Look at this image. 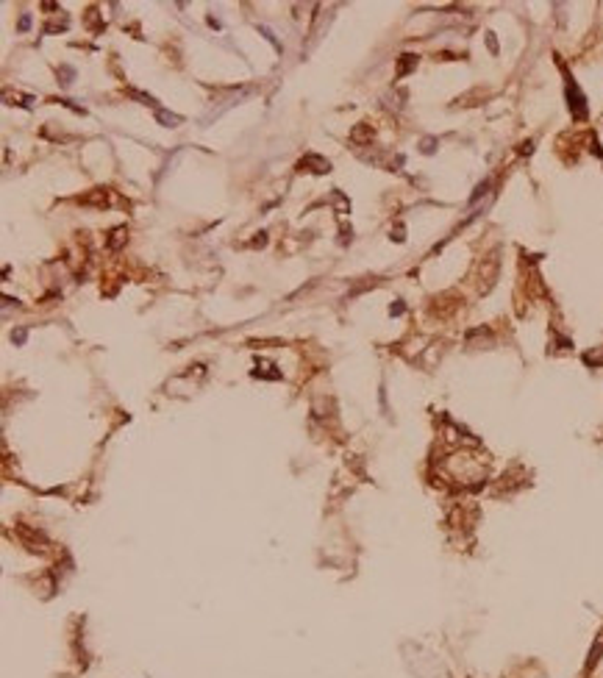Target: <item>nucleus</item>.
Masks as SVG:
<instances>
[{"label":"nucleus","mask_w":603,"mask_h":678,"mask_svg":"<svg viewBox=\"0 0 603 678\" xmlns=\"http://www.w3.org/2000/svg\"><path fill=\"white\" fill-rule=\"evenodd\" d=\"M412 67H417V56H400V64H397V75H406Z\"/></svg>","instance_id":"obj_2"},{"label":"nucleus","mask_w":603,"mask_h":678,"mask_svg":"<svg viewBox=\"0 0 603 678\" xmlns=\"http://www.w3.org/2000/svg\"><path fill=\"white\" fill-rule=\"evenodd\" d=\"M61 78H64V86H70L72 78H75V72L70 70V67H61Z\"/></svg>","instance_id":"obj_6"},{"label":"nucleus","mask_w":603,"mask_h":678,"mask_svg":"<svg viewBox=\"0 0 603 678\" xmlns=\"http://www.w3.org/2000/svg\"><path fill=\"white\" fill-rule=\"evenodd\" d=\"M389 314H403V303H400V300H397L392 309H389Z\"/></svg>","instance_id":"obj_9"},{"label":"nucleus","mask_w":603,"mask_h":678,"mask_svg":"<svg viewBox=\"0 0 603 678\" xmlns=\"http://www.w3.org/2000/svg\"><path fill=\"white\" fill-rule=\"evenodd\" d=\"M11 339H14L17 345H23V342H25V328H20V331H14V334H11Z\"/></svg>","instance_id":"obj_7"},{"label":"nucleus","mask_w":603,"mask_h":678,"mask_svg":"<svg viewBox=\"0 0 603 678\" xmlns=\"http://www.w3.org/2000/svg\"><path fill=\"white\" fill-rule=\"evenodd\" d=\"M567 106H570L575 120H587V98L578 89V84L573 81V75H567Z\"/></svg>","instance_id":"obj_1"},{"label":"nucleus","mask_w":603,"mask_h":678,"mask_svg":"<svg viewBox=\"0 0 603 678\" xmlns=\"http://www.w3.org/2000/svg\"><path fill=\"white\" fill-rule=\"evenodd\" d=\"M434 150H436V139H431V136H428V139H423V153L431 156Z\"/></svg>","instance_id":"obj_5"},{"label":"nucleus","mask_w":603,"mask_h":678,"mask_svg":"<svg viewBox=\"0 0 603 678\" xmlns=\"http://www.w3.org/2000/svg\"><path fill=\"white\" fill-rule=\"evenodd\" d=\"M156 117H159V120L164 122V125H170V128H175L178 122H181V117H175V114H167V112H161V108L156 112Z\"/></svg>","instance_id":"obj_3"},{"label":"nucleus","mask_w":603,"mask_h":678,"mask_svg":"<svg viewBox=\"0 0 603 678\" xmlns=\"http://www.w3.org/2000/svg\"><path fill=\"white\" fill-rule=\"evenodd\" d=\"M28 25H31V17L23 14V17H20V31H28Z\"/></svg>","instance_id":"obj_8"},{"label":"nucleus","mask_w":603,"mask_h":678,"mask_svg":"<svg viewBox=\"0 0 603 678\" xmlns=\"http://www.w3.org/2000/svg\"><path fill=\"white\" fill-rule=\"evenodd\" d=\"M122 234H125V228H114L112 231V239H108V248H117V245L122 242Z\"/></svg>","instance_id":"obj_4"}]
</instances>
